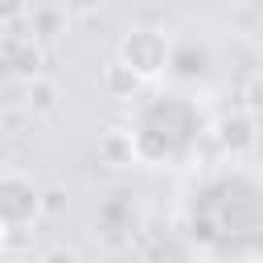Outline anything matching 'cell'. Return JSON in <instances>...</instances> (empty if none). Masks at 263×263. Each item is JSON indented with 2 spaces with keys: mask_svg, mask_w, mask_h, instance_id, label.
Returning <instances> with one entry per match:
<instances>
[{
  "mask_svg": "<svg viewBox=\"0 0 263 263\" xmlns=\"http://www.w3.org/2000/svg\"><path fill=\"white\" fill-rule=\"evenodd\" d=\"M99 160H103V164H111V168L132 164V160H136L132 132H127V127H111V132H103V140H99Z\"/></svg>",
  "mask_w": 263,
  "mask_h": 263,
  "instance_id": "10",
  "label": "cell"
},
{
  "mask_svg": "<svg viewBox=\"0 0 263 263\" xmlns=\"http://www.w3.org/2000/svg\"><path fill=\"white\" fill-rule=\"evenodd\" d=\"M103 0H62V8H70V12H95Z\"/></svg>",
  "mask_w": 263,
  "mask_h": 263,
  "instance_id": "16",
  "label": "cell"
},
{
  "mask_svg": "<svg viewBox=\"0 0 263 263\" xmlns=\"http://www.w3.org/2000/svg\"><path fill=\"white\" fill-rule=\"evenodd\" d=\"M259 119L242 107V111H234V115H226V119H218L214 123V136H218V144L230 152V156H242V152H251L255 144H259Z\"/></svg>",
  "mask_w": 263,
  "mask_h": 263,
  "instance_id": "7",
  "label": "cell"
},
{
  "mask_svg": "<svg viewBox=\"0 0 263 263\" xmlns=\"http://www.w3.org/2000/svg\"><path fill=\"white\" fill-rule=\"evenodd\" d=\"M58 29H62V12H53V8L33 12V33H37V37H53Z\"/></svg>",
  "mask_w": 263,
  "mask_h": 263,
  "instance_id": "13",
  "label": "cell"
},
{
  "mask_svg": "<svg viewBox=\"0 0 263 263\" xmlns=\"http://www.w3.org/2000/svg\"><path fill=\"white\" fill-rule=\"evenodd\" d=\"M4 29H8V21H4V16H0V41H4Z\"/></svg>",
  "mask_w": 263,
  "mask_h": 263,
  "instance_id": "17",
  "label": "cell"
},
{
  "mask_svg": "<svg viewBox=\"0 0 263 263\" xmlns=\"http://www.w3.org/2000/svg\"><path fill=\"white\" fill-rule=\"evenodd\" d=\"M33 218H41V185H33L25 173H0V226L29 230Z\"/></svg>",
  "mask_w": 263,
  "mask_h": 263,
  "instance_id": "5",
  "label": "cell"
},
{
  "mask_svg": "<svg viewBox=\"0 0 263 263\" xmlns=\"http://www.w3.org/2000/svg\"><path fill=\"white\" fill-rule=\"evenodd\" d=\"M164 74L177 86H193V90L214 86V78H218V49H214V41L205 33H185V37L168 41Z\"/></svg>",
  "mask_w": 263,
  "mask_h": 263,
  "instance_id": "4",
  "label": "cell"
},
{
  "mask_svg": "<svg viewBox=\"0 0 263 263\" xmlns=\"http://www.w3.org/2000/svg\"><path fill=\"white\" fill-rule=\"evenodd\" d=\"M25 107H29L33 119H49V115H58V107H62V86H58L53 78H29Z\"/></svg>",
  "mask_w": 263,
  "mask_h": 263,
  "instance_id": "9",
  "label": "cell"
},
{
  "mask_svg": "<svg viewBox=\"0 0 263 263\" xmlns=\"http://www.w3.org/2000/svg\"><path fill=\"white\" fill-rule=\"evenodd\" d=\"M242 107H247L255 119H263V70L247 78V86H242Z\"/></svg>",
  "mask_w": 263,
  "mask_h": 263,
  "instance_id": "12",
  "label": "cell"
},
{
  "mask_svg": "<svg viewBox=\"0 0 263 263\" xmlns=\"http://www.w3.org/2000/svg\"><path fill=\"white\" fill-rule=\"evenodd\" d=\"M66 205H70V189L66 185H41V214L45 218L66 214Z\"/></svg>",
  "mask_w": 263,
  "mask_h": 263,
  "instance_id": "11",
  "label": "cell"
},
{
  "mask_svg": "<svg viewBox=\"0 0 263 263\" xmlns=\"http://www.w3.org/2000/svg\"><path fill=\"white\" fill-rule=\"evenodd\" d=\"M4 234H8V230H4V226H0V247H4Z\"/></svg>",
  "mask_w": 263,
  "mask_h": 263,
  "instance_id": "18",
  "label": "cell"
},
{
  "mask_svg": "<svg viewBox=\"0 0 263 263\" xmlns=\"http://www.w3.org/2000/svg\"><path fill=\"white\" fill-rule=\"evenodd\" d=\"M119 62H127L144 82L148 78H156V74H164V62H168V37L160 33V29H132V33H123V41H119Z\"/></svg>",
  "mask_w": 263,
  "mask_h": 263,
  "instance_id": "6",
  "label": "cell"
},
{
  "mask_svg": "<svg viewBox=\"0 0 263 263\" xmlns=\"http://www.w3.org/2000/svg\"><path fill=\"white\" fill-rule=\"evenodd\" d=\"M140 226H144V210H140V193H136L132 185H107V189L95 193L90 230H95V238H103L111 251L127 247Z\"/></svg>",
  "mask_w": 263,
  "mask_h": 263,
  "instance_id": "3",
  "label": "cell"
},
{
  "mask_svg": "<svg viewBox=\"0 0 263 263\" xmlns=\"http://www.w3.org/2000/svg\"><path fill=\"white\" fill-rule=\"evenodd\" d=\"M21 12H25V0H0V16H4V21L21 16Z\"/></svg>",
  "mask_w": 263,
  "mask_h": 263,
  "instance_id": "15",
  "label": "cell"
},
{
  "mask_svg": "<svg viewBox=\"0 0 263 263\" xmlns=\"http://www.w3.org/2000/svg\"><path fill=\"white\" fill-rule=\"evenodd\" d=\"M25 123H29V107H8V111L0 115V127H4L8 136H21Z\"/></svg>",
  "mask_w": 263,
  "mask_h": 263,
  "instance_id": "14",
  "label": "cell"
},
{
  "mask_svg": "<svg viewBox=\"0 0 263 263\" xmlns=\"http://www.w3.org/2000/svg\"><path fill=\"white\" fill-rule=\"evenodd\" d=\"M185 234L210 255H263V173L210 168L185 193Z\"/></svg>",
  "mask_w": 263,
  "mask_h": 263,
  "instance_id": "1",
  "label": "cell"
},
{
  "mask_svg": "<svg viewBox=\"0 0 263 263\" xmlns=\"http://www.w3.org/2000/svg\"><path fill=\"white\" fill-rule=\"evenodd\" d=\"M140 86H144V78L127 66V62H107L103 66V90L111 95V99H123V103H132V99H140Z\"/></svg>",
  "mask_w": 263,
  "mask_h": 263,
  "instance_id": "8",
  "label": "cell"
},
{
  "mask_svg": "<svg viewBox=\"0 0 263 263\" xmlns=\"http://www.w3.org/2000/svg\"><path fill=\"white\" fill-rule=\"evenodd\" d=\"M132 144H136V160L148 168H177L185 164L201 136L210 132L205 107L185 95V90H156L148 99H140L132 107Z\"/></svg>",
  "mask_w": 263,
  "mask_h": 263,
  "instance_id": "2",
  "label": "cell"
}]
</instances>
